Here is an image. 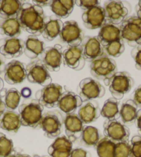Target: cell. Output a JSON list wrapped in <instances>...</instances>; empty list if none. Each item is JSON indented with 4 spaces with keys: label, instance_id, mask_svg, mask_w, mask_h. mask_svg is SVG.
Segmentation results:
<instances>
[{
    "label": "cell",
    "instance_id": "48",
    "mask_svg": "<svg viewBox=\"0 0 141 157\" xmlns=\"http://www.w3.org/2000/svg\"><path fill=\"white\" fill-rule=\"evenodd\" d=\"M135 10H136V13H137V17L141 19V1L138 2V4L135 7Z\"/></svg>",
    "mask_w": 141,
    "mask_h": 157
},
{
    "label": "cell",
    "instance_id": "12",
    "mask_svg": "<svg viewBox=\"0 0 141 157\" xmlns=\"http://www.w3.org/2000/svg\"><path fill=\"white\" fill-rule=\"evenodd\" d=\"M106 19L109 23L118 25L127 18L129 9L123 2L110 1L105 4Z\"/></svg>",
    "mask_w": 141,
    "mask_h": 157
},
{
    "label": "cell",
    "instance_id": "23",
    "mask_svg": "<svg viewBox=\"0 0 141 157\" xmlns=\"http://www.w3.org/2000/svg\"><path fill=\"white\" fill-rule=\"evenodd\" d=\"M97 37L103 47L122 39L120 26L107 22L100 29Z\"/></svg>",
    "mask_w": 141,
    "mask_h": 157
},
{
    "label": "cell",
    "instance_id": "20",
    "mask_svg": "<svg viewBox=\"0 0 141 157\" xmlns=\"http://www.w3.org/2000/svg\"><path fill=\"white\" fill-rule=\"evenodd\" d=\"M78 115L84 124H89L96 121L101 116V109L96 101L84 102Z\"/></svg>",
    "mask_w": 141,
    "mask_h": 157
},
{
    "label": "cell",
    "instance_id": "31",
    "mask_svg": "<svg viewBox=\"0 0 141 157\" xmlns=\"http://www.w3.org/2000/svg\"><path fill=\"white\" fill-rule=\"evenodd\" d=\"M101 116L108 121L118 120L120 118V108L118 100L113 97L107 99L101 109Z\"/></svg>",
    "mask_w": 141,
    "mask_h": 157
},
{
    "label": "cell",
    "instance_id": "38",
    "mask_svg": "<svg viewBox=\"0 0 141 157\" xmlns=\"http://www.w3.org/2000/svg\"><path fill=\"white\" fill-rule=\"evenodd\" d=\"M114 157H130V146L128 141L116 143Z\"/></svg>",
    "mask_w": 141,
    "mask_h": 157
},
{
    "label": "cell",
    "instance_id": "27",
    "mask_svg": "<svg viewBox=\"0 0 141 157\" xmlns=\"http://www.w3.org/2000/svg\"><path fill=\"white\" fill-rule=\"evenodd\" d=\"M45 50L44 43L36 36H30L24 42V51L26 57L30 59H36Z\"/></svg>",
    "mask_w": 141,
    "mask_h": 157
},
{
    "label": "cell",
    "instance_id": "47",
    "mask_svg": "<svg viewBox=\"0 0 141 157\" xmlns=\"http://www.w3.org/2000/svg\"><path fill=\"white\" fill-rule=\"evenodd\" d=\"M6 105L4 104V102L3 100H2V97L0 96V117L2 116V114L5 112L6 111Z\"/></svg>",
    "mask_w": 141,
    "mask_h": 157
},
{
    "label": "cell",
    "instance_id": "46",
    "mask_svg": "<svg viewBox=\"0 0 141 157\" xmlns=\"http://www.w3.org/2000/svg\"><path fill=\"white\" fill-rule=\"evenodd\" d=\"M21 96L24 98H29L31 95V91L29 88H24L21 91Z\"/></svg>",
    "mask_w": 141,
    "mask_h": 157
},
{
    "label": "cell",
    "instance_id": "52",
    "mask_svg": "<svg viewBox=\"0 0 141 157\" xmlns=\"http://www.w3.org/2000/svg\"><path fill=\"white\" fill-rule=\"evenodd\" d=\"M33 157H48V156H40L38 155H35Z\"/></svg>",
    "mask_w": 141,
    "mask_h": 157
},
{
    "label": "cell",
    "instance_id": "28",
    "mask_svg": "<svg viewBox=\"0 0 141 157\" xmlns=\"http://www.w3.org/2000/svg\"><path fill=\"white\" fill-rule=\"evenodd\" d=\"M138 106L131 99L126 100L120 108V118L125 125H131L136 118Z\"/></svg>",
    "mask_w": 141,
    "mask_h": 157
},
{
    "label": "cell",
    "instance_id": "19",
    "mask_svg": "<svg viewBox=\"0 0 141 157\" xmlns=\"http://www.w3.org/2000/svg\"><path fill=\"white\" fill-rule=\"evenodd\" d=\"M65 133L70 141L74 142L80 139L84 129V123L78 114L75 113L67 114L64 119Z\"/></svg>",
    "mask_w": 141,
    "mask_h": 157
},
{
    "label": "cell",
    "instance_id": "4",
    "mask_svg": "<svg viewBox=\"0 0 141 157\" xmlns=\"http://www.w3.org/2000/svg\"><path fill=\"white\" fill-rule=\"evenodd\" d=\"M121 37L133 48L141 44V19L137 16L126 18L121 23Z\"/></svg>",
    "mask_w": 141,
    "mask_h": 157
},
{
    "label": "cell",
    "instance_id": "26",
    "mask_svg": "<svg viewBox=\"0 0 141 157\" xmlns=\"http://www.w3.org/2000/svg\"><path fill=\"white\" fill-rule=\"evenodd\" d=\"M21 24L17 18L0 20V34L7 37L17 38L21 33Z\"/></svg>",
    "mask_w": 141,
    "mask_h": 157
},
{
    "label": "cell",
    "instance_id": "43",
    "mask_svg": "<svg viewBox=\"0 0 141 157\" xmlns=\"http://www.w3.org/2000/svg\"><path fill=\"white\" fill-rule=\"evenodd\" d=\"M33 3L35 5H36V6H38L40 7H44V6H50L51 3V1H49V0H34L33 1Z\"/></svg>",
    "mask_w": 141,
    "mask_h": 157
},
{
    "label": "cell",
    "instance_id": "49",
    "mask_svg": "<svg viewBox=\"0 0 141 157\" xmlns=\"http://www.w3.org/2000/svg\"><path fill=\"white\" fill-rule=\"evenodd\" d=\"M3 88H4V81L1 78H0V91H2Z\"/></svg>",
    "mask_w": 141,
    "mask_h": 157
},
{
    "label": "cell",
    "instance_id": "40",
    "mask_svg": "<svg viewBox=\"0 0 141 157\" xmlns=\"http://www.w3.org/2000/svg\"><path fill=\"white\" fill-rule=\"evenodd\" d=\"M131 54L135 62V68L141 71V44L133 48Z\"/></svg>",
    "mask_w": 141,
    "mask_h": 157
},
{
    "label": "cell",
    "instance_id": "3",
    "mask_svg": "<svg viewBox=\"0 0 141 157\" xmlns=\"http://www.w3.org/2000/svg\"><path fill=\"white\" fill-rule=\"evenodd\" d=\"M43 111L44 107L37 100L21 105L19 107V115L21 125L34 129L38 128L43 116Z\"/></svg>",
    "mask_w": 141,
    "mask_h": 157
},
{
    "label": "cell",
    "instance_id": "36",
    "mask_svg": "<svg viewBox=\"0 0 141 157\" xmlns=\"http://www.w3.org/2000/svg\"><path fill=\"white\" fill-rule=\"evenodd\" d=\"M14 151L13 140L0 132V157H8Z\"/></svg>",
    "mask_w": 141,
    "mask_h": 157
},
{
    "label": "cell",
    "instance_id": "41",
    "mask_svg": "<svg viewBox=\"0 0 141 157\" xmlns=\"http://www.w3.org/2000/svg\"><path fill=\"white\" fill-rule=\"evenodd\" d=\"M69 157H91V154L82 148H77L71 151Z\"/></svg>",
    "mask_w": 141,
    "mask_h": 157
},
{
    "label": "cell",
    "instance_id": "14",
    "mask_svg": "<svg viewBox=\"0 0 141 157\" xmlns=\"http://www.w3.org/2000/svg\"><path fill=\"white\" fill-rule=\"evenodd\" d=\"M62 47L61 45L55 44L53 47L45 48L42 54V60L48 71H58L63 62Z\"/></svg>",
    "mask_w": 141,
    "mask_h": 157
},
{
    "label": "cell",
    "instance_id": "50",
    "mask_svg": "<svg viewBox=\"0 0 141 157\" xmlns=\"http://www.w3.org/2000/svg\"><path fill=\"white\" fill-rule=\"evenodd\" d=\"M8 157H20V154H13Z\"/></svg>",
    "mask_w": 141,
    "mask_h": 157
},
{
    "label": "cell",
    "instance_id": "34",
    "mask_svg": "<svg viewBox=\"0 0 141 157\" xmlns=\"http://www.w3.org/2000/svg\"><path fill=\"white\" fill-rule=\"evenodd\" d=\"M21 94L15 88L10 89L4 94V104L8 110L14 111L19 107L21 100Z\"/></svg>",
    "mask_w": 141,
    "mask_h": 157
},
{
    "label": "cell",
    "instance_id": "5",
    "mask_svg": "<svg viewBox=\"0 0 141 157\" xmlns=\"http://www.w3.org/2000/svg\"><path fill=\"white\" fill-rule=\"evenodd\" d=\"M134 85V80L128 72L118 71L109 80V89L113 98L118 101L131 91Z\"/></svg>",
    "mask_w": 141,
    "mask_h": 157
},
{
    "label": "cell",
    "instance_id": "24",
    "mask_svg": "<svg viewBox=\"0 0 141 157\" xmlns=\"http://www.w3.org/2000/svg\"><path fill=\"white\" fill-rule=\"evenodd\" d=\"M21 125L20 115L14 111H5L0 117V128L8 132L17 133Z\"/></svg>",
    "mask_w": 141,
    "mask_h": 157
},
{
    "label": "cell",
    "instance_id": "13",
    "mask_svg": "<svg viewBox=\"0 0 141 157\" xmlns=\"http://www.w3.org/2000/svg\"><path fill=\"white\" fill-rule=\"evenodd\" d=\"M63 63L69 68L80 71L84 68L85 64V59L83 56L82 46H69L62 53Z\"/></svg>",
    "mask_w": 141,
    "mask_h": 157
},
{
    "label": "cell",
    "instance_id": "35",
    "mask_svg": "<svg viewBox=\"0 0 141 157\" xmlns=\"http://www.w3.org/2000/svg\"><path fill=\"white\" fill-rule=\"evenodd\" d=\"M105 54L109 57L118 58L123 53L124 51V42L123 39L110 43L104 47Z\"/></svg>",
    "mask_w": 141,
    "mask_h": 157
},
{
    "label": "cell",
    "instance_id": "8",
    "mask_svg": "<svg viewBox=\"0 0 141 157\" xmlns=\"http://www.w3.org/2000/svg\"><path fill=\"white\" fill-rule=\"evenodd\" d=\"M64 92L63 87L61 85L57 83H51L37 91L36 98L42 106L53 108L58 107Z\"/></svg>",
    "mask_w": 141,
    "mask_h": 157
},
{
    "label": "cell",
    "instance_id": "15",
    "mask_svg": "<svg viewBox=\"0 0 141 157\" xmlns=\"http://www.w3.org/2000/svg\"><path fill=\"white\" fill-rule=\"evenodd\" d=\"M82 17L84 25L89 29H101L107 23L104 8L100 6L85 10Z\"/></svg>",
    "mask_w": 141,
    "mask_h": 157
},
{
    "label": "cell",
    "instance_id": "10",
    "mask_svg": "<svg viewBox=\"0 0 141 157\" xmlns=\"http://www.w3.org/2000/svg\"><path fill=\"white\" fill-rule=\"evenodd\" d=\"M104 134L105 137L116 143L128 141L130 131L124 123L114 121H106L104 123Z\"/></svg>",
    "mask_w": 141,
    "mask_h": 157
},
{
    "label": "cell",
    "instance_id": "30",
    "mask_svg": "<svg viewBox=\"0 0 141 157\" xmlns=\"http://www.w3.org/2000/svg\"><path fill=\"white\" fill-rule=\"evenodd\" d=\"M74 1L73 0H53L51 1V9L56 17L67 18L74 9Z\"/></svg>",
    "mask_w": 141,
    "mask_h": 157
},
{
    "label": "cell",
    "instance_id": "25",
    "mask_svg": "<svg viewBox=\"0 0 141 157\" xmlns=\"http://www.w3.org/2000/svg\"><path fill=\"white\" fill-rule=\"evenodd\" d=\"M63 22L56 16H51L46 18L44 28L42 32L43 37L47 41H52L59 36L61 33Z\"/></svg>",
    "mask_w": 141,
    "mask_h": 157
},
{
    "label": "cell",
    "instance_id": "18",
    "mask_svg": "<svg viewBox=\"0 0 141 157\" xmlns=\"http://www.w3.org/2000/svg\"><path fill=\"white\" fill-rule=\"evenodd\" d=\"M81 46L83 49L84 58L87 62H93L105 53L104 47L97 37H85Z\"/></svg>",
    "mask_w": 141,
    "mask_h": 157
},
{
    "label": "cell",
    "instance_id": "7",
    "mask_svg": "<svg viewBox=\"0 0 141 157\" xmlns=\"http://www.w3.org/2000/svg\"><path fill=\"white\" fill-rule=\"evenodd\" d=\"M64 119L62 114L57 111H51L43 114L40 127L49 139H56L62 132Z\"/></svg>",
    "mask_w": 141,
    "mask_h": 157
},
{
    "label": "cell",
    "instance_id": "21",
    "mask_svg": "<svg viewBox=\"0 0 141 157\" xmlns=\"http://www.w3.org/2000/svg\"><path fill=\"white\" fill-rule=\"evenodd\" d=\"M73 150V142L67 136H58L48 148L51 157H69Z\"/></svg>",
    "mask_w": 141,
    "mask_h": 157
},
{
    "label": "cell",
    "instance_id": "22",
    "mask_svg": "<svg viewBox=\"0 0 141 157\" xmlns=\"http://www.w3.org/2000/svg\"><path fill=\"white\" fill-rule=\"evenodd\" d=\"M83 102L79 95L73 91H64L58 102V107L66 114L74 113L78 108L82 106Z\"/></svg>",
    "mask_w": 141,
    "mask_h": 157
},
{
    "label": "cell",
    "instance_id": "32",
    "mask_svg": "<svg viewBox=\"0 0 141 157\" xmlns=\"http://www.w3.org/2000/svg\"><path fill=\"white\" fill-rule=\"evenodd\" d=\"M100 140V134L98 129L93 126H86L84 129L81 136V142L86 147L96 146Z\"/></svg>",
    "mask_w": 141,
    "mask_h": 157
},
{
    "label": "cell",
    "instance_id": "44",
    "mask_svg": "<svg viewBox=\"0 0 141 157\" xmlns=\"http://www.w3.org/2000/svg\"><path fill=\"white\" fill-rule=\"evenodd\" d=\"M135 125H136L138 131L141 132V109L138 111L136 118H135Z\"/></svg>",
    "mask_w": 141,
    "mask_h": 157
},
{
    "label": "cell",
    "instance_id": "6",
    "mask_svg": "<svg viewBox=\"0 0 141 157\" xmlns=\"http://www.w3.org/2000/svg\"><path fill=\"white\" fill-rule=\"evenodd\" d=\"M26 78L30 82L46 86L52 82V78L42 59H35L26 67Z\"/></svg>",
    "mask_w": 141,
    "mask_h": 157
},
{
    "label": "cell",
    "instance_id": "17",
    "mask_svg": "<svg viewBox=\"0 0 141 157\" xmlns=\"http://www.w3.org/2000/svg\"><path fill=\"white\" fill-rule=\"evenodd\" d=\"M26 78V69L24 64L18 60L9 62L5 68L4 79L9 85L21 83Z\"/></svg>",
    "mask_w": 141,
    "mask_h": 157
},
{
    "label": "cell",
    "instance_id": "1",
    "mask_svg": "<svg viewBox=\"0 0 141 157\" xmlns=\"http://www.w3.org/2000/svg\"><path fill=\"white\" fill-rule=\"evenodd\" d=\"M46 18L42 8L29 2L22 4L17 17L22 29L35 36L42 34Z\"/></svg>",
    "mask_w": 141,
    "mask_h": 157
},
{
    "label": "cell",
    "instance_id": "2",
    "mask_svg": "<svg viewBox=\"0 0 141 157\" xmlns=\"http://www.w3.org/2000/svg\"><path fill=\"white\" fill-rule=\"evenodd\" d=\"M90 68L91 75L97 79L104 80L106 85H109L111 78L118 72L116 61L105 53L91 62Z\"/></svg>",
    "mask_w": 141,
    "mask_h": 157
},
{
    "label": "cell",
    "instance_id": "42",
    "mask_svg": "<svg viewBox=\"0 0 141 157\" xmlns=\"http://www.w3.org/2000/svg\"><path fill=\"white\" fill-rule=\"evenodd\" d=\"M133 98V101L136 104L138 107H141V85L135 89Z\"/></svg>",
    "mask_w": 141,
    "mask_h": 157
},
{
    "label": "cell",
    "instance_id": "16",
    "mask_svg": "<svg viewBox=\"0 0 141 157\" xmlns=\"http://www.w3.org/2000/svg\"><path fill=\"white\" fill-rule=\"evenodd\" d=\"M24 51V42L18 37H5L0 40V53L5 58H18L22 55Z\"/></svg>",
    "mask_w": 141,
    "mask_h": 157
},
{
    "label": "cell",
    "instance_id": "37",
    "mask_svg": "<svg viewBox=\"0 0 141 157\" xmlns=\"http://www.w3.org/2000/svg\"><path fill=\"white\" fill-rule=\"evenodd\" d=\"M130 157H141V136H134L129 142Z\"/></svg>",
    "mask_w": 141,
    "mask_h": 157
},
{
    "label": "cell",
    "instance_id": "29",
    "mask_svg": "<svg viewBox=\"0 0 141 157\" xmlns=\"http://www.w3.org/2000/svg\"><path fill=\"white\" fill-rule=\"evenodd\" d=\"M22 6L18 0L0 1V17L2 19L17 18Z\"/></svg>",
    "mask_w": 141,
    "mask_h": 157
},
{
    "label": "cell",
    "instance_id": "39",
    "mask_svg": "<svg viewBox=\"0 0 141 157\" xmlns=\"http://www.w3.org/2000/svg\"><path fill=\"white\" fill-rule=\"evenodd\" d=\"M74 3L85 11L91 8L99 6L100 2L97 0H77L74 1Z\"/></svg>",
    "mask_w": 141,
    "mask_h": 157
},
{
    "label": "cell",
    "instance_id": "9",
    "mask_svg": "<svg viewBox=\"0 0 141 157\" xmlns=\"http://www.w3.org/2000/svg\"><path fill=\"white\" fill-rule=\"evenodd\" d=\"M78 93L82 102L101 98L105 94V88L98 81L91 78H86L80 81Z\"/></svg>",
    "mask_w": 141,
    "mask_h": 157
},
{
    "label": "cell",
    "instance_id": "51",
    "mask_svg": "<svg viewBox=\"0 0 141 157\" xmlns=\"http://www.w3.org/2000/svg\"><path fill=\"white\" fill-rule=\"evenodd\" d=\"M20 157H31V156L29 155H27V154H20Z\"/></svg>",
    "mask_w": 141,
    "mask_h": 157
},
{
    "label": "cell",
    "instance_id": "11",
    "mask_svg": "<svg viewBox=\"0 0 141 157\" xmlns=\"http://www.w3.org/2000/svg\"><path fill=\"white\" fill-rule=\"evenodd\" d=\"M59 37L62 41L70 47L80 45L84 39V32L75 21H67L63 24Z\"/></svg>",
    "mask_w": 141,
    "mask_h": 157
},
{
    "label": "cell",
    "instance_id": "45",
    "mask_svg": "<svg viewBox=\"0 0 141 157\" xmlns=\"http://www.w3.org/2000/svg\"><path fill=\"white\" fill-rule=\"evenodd\" d=\"M5 62H6V59H5V57L0 53V74H2V73L4 72L5 68H6V64H5Z\"/></svg>",
    "mask_w": 141,
    "mask_h": 157
},
{
    "label": "cell",
    "instance_id": "33",
    "mask_svg": "<svg viewBox=\"0 0 141 157\" xmlns=\"http://www.w3.org/2000/svg\"><path fill=\"white\" fill-rule=\"evenodd\" d=\"M115 146L116 143L105 137L100 139L95 147L99 157H114Z\"/></svg>",
    "mask_w": 141,
    "mask_h": 157
}]
</instances>
